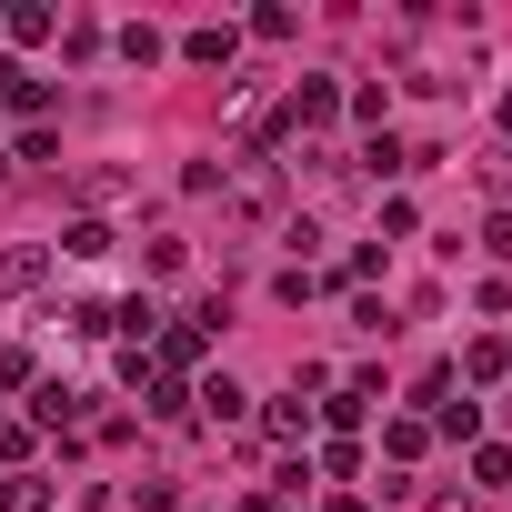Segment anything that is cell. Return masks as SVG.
<instances>
[{
    "mask_svg": "<svg viewBox=\"0 0 512 512\" xmlns=\"http://www.w3.org/2000/svg\"><path fill=\"white\" fill-rule=\"evenodd\" d=\"M241 512H282V502H241Z\"/></svg>",
    "mask_w": 512,
    "mask_h": 512,
    "instance_id": "cell-14",
    "label": "cell"
},
{
    "mask_svg": "<svg viewBox=\"0 0 512 512\" xmlns=\"http://www.w3.org/2000/svg\"><path fill=\"white\" fill-rule=\"evenodd\" d=\"M482 241H492V262H512V211H492V231H482Z\"/></svg>",
    "mask_w": 512,
    "mask_h": 512,
    "instance_id": "cell-11",
    "label": "cell"
},
{
    "mask_svg": "<svg viewBox=\"0 0 512 512\" xmlns=\"http://www.w3.org/2000/svg\"><path fill=\"white\" fill-rule=\"evenodd\" d=\"M282 121H292V131H312V121H332V81H302V91H292V111H282Z\"/></svg>",
    "mask_w": 512,
    "mask_h": 512,
    "instance_id": "cell-3",
    "label": "cell"
},
{
    "mask_svg": "<svg viewBox=\"0 0 512 512\" xmlns=\"http://www.w3.org/2000/svg\"><path fill=\"white\" fill-rule=\"evenodd\" d=\"M502 131H512V91H502Z\"/></svg>",
    "mask_w": 512,
    "mask_h": 512,
    "instance_id": "cell-15",
    "label": "cell"
},
{
    "mask_svg": "<svg viewBox=\"0 0 512 512\" xmlns=\"http://www.w3.org/2000/svg\"><path fill=\"white\" fill-rule=\"evenodd\" d=\"M432 512H472V502H452V492H442V502H432Z\"/></svg>",
    "mask_w": 512,
    "mask_h": 512,
    "instance_id": "cell-13",
    "label": "cell"
},
{
    "mask_svg": "<svg viewBox=\"0 0 512 512\" xmlns=\"http://www.w3.org/2000/svg\"><path fill=\"white\" fill-rule=\"evenodd\" d=\"M0 512H51V492L31 472H0Z\"/></svg>",
    "mask_w": 512,
    "mask_h": 512,
    "instance_id": "cell-5",
    "label": "cell"
},
{
    "mask_svg": "<svg viewBox=\"0 0 512 512\" xmlns=\"http://www.w3.org/2000/svg\"><path fill=\"white\" fill-rule=\"evenodd\" d=\"M332 512H372V502H352V492H342V502H332Z\"/></svg>",
    "mask_w": 512,
    "mask_h": 512,
    "instance_id": "cell-12",
    "label": "cell"
},
{
    "mask_svg": "<svg viewBox=\"0 0 512 512\" xmlns=\"http://www.w3.org/2000/svg\"><path fill=\"white\" fill-rule=\"evenodd\" d=\"M0 171H11V161H0Z\"/></svg>",
    "mask_w": 512,
    "mask_h": 512,
    "instance_id": "cell-16",
    "label": "cell"
},
{
    "mask_svg": "<svg viewBox=\"0 0 512 512\" xmlns=\"http://www.w3.org/2000/svg\"><path fill=\"white\" fill-rule=\"evenodd\" d=\"M241 402H251V392H241L231 372H211V382H201V412H211V422H241Z\"/></svg>",
    "mask_w": 512,
    "mask_h": 512,
    "instance_id": "cell-4",
    "label": "cell"
},
{
    "mask_svg": "<svg viewBox=\"0 0 512 512\" xmlns=\"http://www.w3.org/2000/svg\"><path fill=\"white\" fill-rule=\"evenodd\" d=\"M181 51H191V61H201V71H221V61H231V31H221V21H201V31H191V41H181Z\"/></svg>",
    "mask_w": 512,
    "mask_h": 512,
    "instance_id": "cell-6",
    "label": "cell"
},
{
    "mask_svg": "<svg viewBox=\"0 0 512 512\" xmlns=\"http://www.w3.org/2000/svg\"><path fill=\"white\" fill-rule=\"evenodd\" d=\"M51 282V251L41 241H11V251H0V302H21V292H41Z\"/></svg>",
    "mask_w": 512,
    "mask_h": 512,
    "instance_id": "cell-1",
    "label": "cell"
},
{
    "mask_svg": "<svg viewBox=\"0 0 512 512\" xmlns=\"http://www.w3.org/2000/svg\"><path fill=\"white\" fill-rule=\"evenodd\" d=\"M272 211H282V181H272V171H241V181H231V221H241V231H262Z\"/></svg>",
    "mask_w": 512,
    "mask_h": 512,
    "instance_id": "cell-2",
    "label": "cell"
},
{
    "mask_svg": "<svg viewBox=\"0 0 512 512\" xmlns=\"http://www.w3.org/2000/svg\"><path fill=\"white\" fill-rule=\"evenodd\" d=\"M272 432H282V442H302V432H312V402H302V392H282V402H272Z\"/></svg>",
    "mask_w": 512,
    "mask_h": 512,
    "instance_id": "cell-8",
    "label": "cell"
},
{
    "mask_svg": "<svg viewBox=\"0 0 512 512\" xmlns=\"http://www.w3.org/2000/svg\"><path fill=\"white\" fill-rule=\"evenodd\" d=\"M482 191H492V201L512 211V151H492V161H482Z\"/></svg>",
    "mask_w": 512,
    "mask_h": 512,
    "instance_id": "cell-10",
    "label": "cell"
},
{
    "mask_svg": "<svg viewBox=\"0 0 512 512\" xmlns=\"http://www.w3.org/2000/svg\"><path fill=\"white\" fill-rule=\"evenodd\" d=\"M0 101H11V111H41V81H31L21 61H0Z\"/></svg>",
    "mask_w": 512,
    "mask_h": 512,
    "instance_id": "cell-7",
    "label": "cell"
},
{
    "mask_svg": "<svg viewBox=\"0 0 512 512\" xmlns=\"http://www.w3.org/2000/svg\"><path fill=\"white\" fill-rule=\"evenodd\" d=\"M472 482H482V492H492V482H512V452H502V442H482V452H472Z\"/></svg>",
    "mask_w": 512,
    "mask_h": 512,
    "instance_id": "cell-9",
    "label": "cell"
}]
</instances>
